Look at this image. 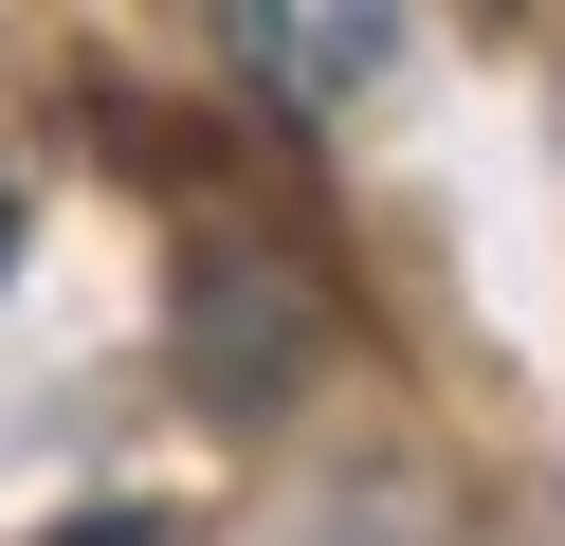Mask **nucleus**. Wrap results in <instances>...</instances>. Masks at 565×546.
I'll use <instances>...</instances> for the list:
<instances>
[{
  "mask_svg": "<svg viewBox=\"0 0 565 546\" xmlns=\"http://www.w3.org/2000/svg\"><path fill=\"white\" fill-rule=\"evenodd\" d=\"M402 36V0H220V55L256 73L274 109H347Z\"/></svg>",
  "mask_w": 565,
  "mask_h": 546,
  "instance_id": "f257e3e1",
  "label": "nucleus"
},
{
  "mask_svg": "<svg viewBox=\"0 0 565 546\" xmlns=\"http://www.w3.org/2000/svg\"><path fill=\"white\" fill-rule=\"evenodd\" d=\"M0 274H19V182H0Z\"/></svg>",
  "mask_w": 565,
  "mask_h": 546,
  "instance_id": "f03ea898",
  "label": "nucleus"
}]
</instances>
